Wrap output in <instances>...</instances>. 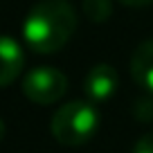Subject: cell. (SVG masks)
<instances>
[{
    "label": "cell",
    "mask_w": 153,
    "mask_h": 153,
    "mask_svg": "<svg viewBox=\"0 0 153 153\" xmlns=\"http://www.w3.org/2000/svg\"><path fill=\"white\" fill-rule=\"evenodd\" d=\"M117 90H120V74L110 63H97L95 68H90L83 81V92L92 104L108 101Z\"/></svg>",
    "instance_id": "4"
},
{
    "label": "cell",
    "mask_w": 153,
    "mask_h": 153,
    "mask_svg": "<svg viewBox=\"0 0 153 153\" xmlns=\"http://www.w3.org/2000/svg\"><path fill=\"white\" fill-rule=\"evenodd\" d=\"M76 29V11L68 0H38L23 23V41L36 54L59 52Z\"/></svg>",
    "instance_id": "1"
},
{
    "label": "cell",
    "mask_w": 153,
    "mask_h": 153,
    "mask_svg": "<svg viewBox=\"0 0 153 153\" xmlns=\"http://www.w3.org/2000/svg\"><path fill=\"white\" fill-rule=\"evenodd\" d=\"M117 2L124 7H149V5H153V0H117Z\"/></svg>",
    "instance_id": "9"
},
{
    "label": "cell",
    "mask_w": 153,
    "mask_h": 153,
    "mask_svg": "<svg viewBox=\"0 0 153 153\" xmlns=\"http://www.w3.org/2000/svg\"><path fill=\"white\" fill-rule=\"evenodd\" d=\"M133 153H153V133H146L135 142Z\"/></svg>",
    "instance_id": "8"
},
{
    "label": "cell",
    "mask_w": 153,
    "mask_h": 153,
    "mask_svg": "<svg viewBox=\"0 0 153 153\" xmlns=\"http://www.w3.org/2000/svg\"><path fill=\"white\" fill-rule=\"evenodd\" d=\"M99 128V113L90 99H72L52 115L50 131L63 146H81L95 137Z\"/></svg>",
    "instance_id": "2"
},
{
    "label": "cell",
    "mask_w": 153,
    "mask_h": 153,
    "mask_svg": "<svg viewBox=\"0 0 153 153\" xmlns=\"http://www.w3.org/2000/svg\"><path fill=\"white\" fill-rule=\"evenodd\" d=\"M131 76L146 95H153V38L137 45L131 56Z\"/></svg>",
    "instance_id": "6"
},
{
    "label": "cell",
    "mask_w": 153,
    "mask_h": 153,
    "mask_svg": "<svg viewBox=\"0 0 153 153\" xmlns=\"http://www.w3.org/2000/svg\"><path fill=\"white\" fill-rule=\"evenodd\" d=\"M83 14L88 16L90 23H104L113 14V2L110 0H86L83 2Z\"/></svg>",
    "instance_id": "7"
},
{
    "label": "cell",
    "mask_w": 153,
    "mask_h": 153,
    "mask_svg": "<svg viewBox=\"0 0 153 153\" xmlns=\"http://www.w3.org/2000/svg\"><path fill=\"white\" fill-rule=\"evenodd\" d=\"M68 92V76L59 68L38 65L23 76V95L32 104L50 106L63 99Z\"/></svg>",
    "instance_id": "3"
},
{
    "label": "cell",
    "mask_w": 153,
    "mask_h": 153,
    "mask_svg": "<svg viewBox=\"0 0 153 153\" xmlns=\"http://www.w3.org/2000/svg\"><path fill=\"white\" fill-rule=\"evenodd\" d=\"M2 137H5V122L0 120V140H2Z\"/></svg>",
    "instance_id": "10"
},
{
    "label": "cell",
    "mask_w": 153,
    "mask_h": 153,
    "mask_svg": "<svg viewBox=\"0 0 153 153\" xmlns=\"http://www.w3.org/2000/svg\"><path fill=\"white\" fill-rule=\"evenodd\" d=\"M25 68V52L11 36H0V88L14 83Z\"/></svg>",
    "instance_id": "5"
}]
</instances>
